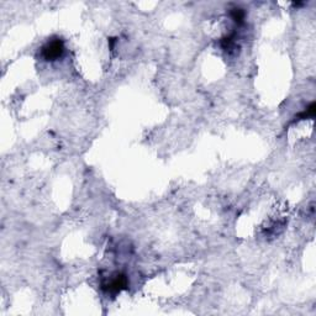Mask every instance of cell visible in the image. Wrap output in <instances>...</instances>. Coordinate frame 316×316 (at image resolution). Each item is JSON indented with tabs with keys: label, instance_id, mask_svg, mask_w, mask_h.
I'll use <instances>...</instances> for the list:
<instances>
[{
	"label": "cell",
	"instance_id": "obj_4",
	"mask_svg": "<svg viewBox=\"0 0 316 316\" xmlns=\"http://www.w3.org/2000/svg\"><path fill=\"white\" fill-rule=\"evenodd\" d=\"M315 110H316L315 103H311L305 111H303V113L299 114L298 116H295L298 117L297 121H299V120H305L306 117H314V115H315Z\"/></svg>",
	"mask_w": 316,
	"mask_h": 316
},
{
	"label": "cell",
	"instance_id": "obj_2",
	"mask_svg": "<svg viewBox=\"0 0 316 316\" xmlns=\"http://www.w3.org/2000/svg\"><path fill=\"white\" fill-rule=\"evenodd\" d=\"M101 288H103L104 292L109 293V294L116 295L129 288V279L124 273H115L109 281L101 284Z\"/></svg>",
	"mask_w": 316,
	"mask_h": 316
},
{
	"label": "cell",
	"instance_id": "obj_3",
	"mask_svg": "<svg viewBox=\"0 0 316 316\" xmlns=\"http://www.w3.org/2000/svg\"><path fill=\"white\" fill-rule=\"evenodd\" d=\"M231 17L237 25H242L243 21H245V17H246V13H245L243 9L235 8L231 10Z\"/></svg>",
	"mask_w": 316,
	"mask_h": 316
},
{
	"label": "cell",
	"instance_id": "obj_1",
	"mask_svg": "<svg viewBox=\"0 0 316 316\" xmlns=\"http://www.w3.org/2000/svg\"><path fill=\"white\" fill-rule=\"evenodd\" d=\"M63 53H65V41L60 37L51 38L41 49V56L44 57V60L47 62L60 60Z\"/></svg>",
	"mask_w": 316,
	"mask_h": 316
}]
</instances>
